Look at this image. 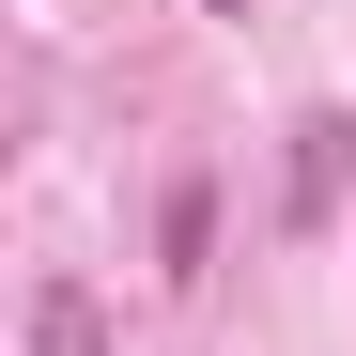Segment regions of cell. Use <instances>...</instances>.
<instances>
[{
	"label": "cell",
	"instance_id": "cell-1",
	"mask_svg": "<svg viewBox=\"0 0 356 356\" xmlns=\"http://www.w3.org/2000/svg\"><path fill=\"white\" fill-rule=\"evenodd\" d=\"M356 202V108H294V155H279V232H325Z\"/></svg>",
	"mask_w": 356,
	"mask_h": 356
},
{
	"label": "cell",
	"instance_id": "cell-2",
	"mask_svg": "<svg viewBox=\"0 0 356 356\" xmlns=\"http://www.w3.org/2000/svg\"><path fill=\"white\" fill-rule=\"evenodd\" d=\"M31 356H108V310H93L78 279H47V294H31Z\"/></svg>",
	"mask_w": 356,
	"mask_h": 356
},
{
	"label": "cell",
	"instance_id": "cell-3",
	"mask_svg": "<svg viewBox=\"0 0 356 356\" xmlns=\"http://www.w3.org/2000/svg\"><path fill=\"white\" fill-rule=\"evenodd\" d=\"M202 248H217V186L186 170V186H170V217H155V264H170V279H202Z\"/></svg>",
	"mask_w": 356,
	"mask_h": 356
},
{
	"label": "cell",
	"instance_id": "cell-4",
	"mask_svg": "<svg viewBox=\"0 0 356 356\" xmlns=\"http://www.w3.org/2000/svg\"><path fill=\"white\" fill-rule=\"evenodd\" d=\"M202 16H248V0H202Z\"/></svg>",
	"mask_w": 356,
	"mask_h": 356
}]
</instances>
